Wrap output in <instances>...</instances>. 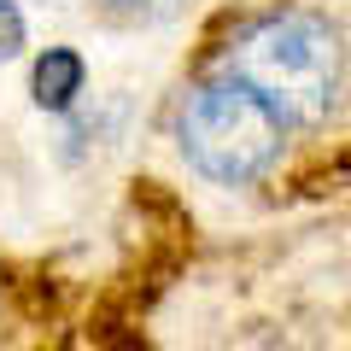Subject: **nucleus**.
Here are the masks:
<instances>
[{
    "label": "nucleus",
    "mask_w": 351,
    "mask_h": 351,
    "mask_svg": "<svg viewBox=\"0 0 351 351\" xmlns=\"http://www.w3.org/2000/svg\"><path fill=\"white\" fill-rule=\"evenodd\" d=\"M228 76L252 82L281 117H304L322 123L339 106V82H346V53H339V29L311 12H281L263 18L240 36Z\"/></svg>",
    "instance_id": "f257e3e1"
},
{
    "label": "nucleus",
    "mask_w": 351,
    "mask_h": 351,
    "mask_svg": "<svg viewBox=\"0 0 351 351\" xmlns=\"http://www.w3.org/2000/svg\"><path fill=\"white\" fill-rule=\"evenodd\" d=\"M287 147V117L252 82H205L182 112V152L211 182H258Z\"/></svg>",
    "instance_id": "f03ea898"
},
{
    "label": "nucleus",
    "mask_w": 351,
    "mask_h": 351,
    "mask_svg": "<svg viewBox=\"0 0 351 351\" xmlns=\"http://www.w3.org/2000/svg\"><path fill=\"white\" fill-rule=\"evenodd\" d=\"M76 94H82V59L64 47H53L47 59L36 64V100L41 106H71Z\"/></svg>",
    "instance_id": "7ed1b4c3"
},
{
    "label": "nucleus",
    "mask_w": 351,
    "mask_h": 351,
    "mask_svg": "<svg viewBox=\"0 0 351 351\" xmlns=\"http://www.w3.org/2000/svg\"><path fill=\"white\" fill-rule=\"evenodd\" d=\"M18 47H24V12L12 0H0V59H12Z\"/></svg>",
    "instance_id": "20e7f679"
},
{
    "label": "nucleus",
    "mask_w": 351,
    "mask_h": 351,
    "mask_svg": "<svg viewBox=\"0 0 351 351\" xmlns=\"http://www.w3.org/2000/svg\"><path fill=\"white\" fill-rule=\"evenodd\" d=\"M112 12H123V18H164V12H176L182 0H106Z\"/></svg>",
    "instance_id": "39448f33"
}]
</instances>
